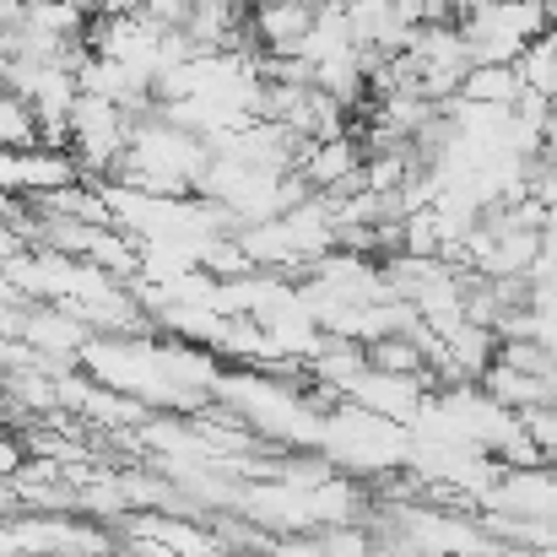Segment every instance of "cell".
Instances as JSON below:
<instances>
[{"mask_svg": "<svg viewBox=\"0 0 557 557\" xmlns=\"http://www.w3.org/2000/svg\"><path fill=\"white\" fill-rule=\"evenodd\" d=\"M27 147H38V120L11 87H0V152H27Z\"/></svg>", "mask_w": 557, "mask_h": 557, "instance_id": "obj_3", "label": "cell"}, {"mask_svg": "<svg viewBox=\"0 0 557 557\" xmlns=\"http://www.w3.org/2000/svg\"><path fill=\"white\" fill-rule=\"evenodd\" d=\"M358 163H363V147L352 136H331V141H314V152L304 158V174H309V185L320 195V189H331L336 180H347Z\"/></svg>", "mask_w": 557, "mask_h": 557, "instance_id": "obj_2", "label": "cell"}, {"mask_svg": "<svg viewBox=\"0 0 557 557\" xmlns=\"http://www.w3.org/2000/svg\"><path fill=\"white\" fill-rule=\"evenodd\" d=\"M22 460H27L22 438H16L11 428H0V476H16V471H22Z\"/></svg>", "mask_w": 557, "mask_h": 557, "instance_id": "obj_4", "label": "cell"}, {"mask_svg": "<svg viewBox=\"0 0 557 557\" xmlns=\"http://www.w3.org/2000/svg\"><path fill=\"white\" fill-rule=\"evenodd\" d=\"M520 92H525V87H520V71H515V65H471L455 98H466V103H476V109H515Z\"/></svg>", "mask_w": 557, "mask_h": 557, "instance_id": "obj_1", "label": "cell"}, {"mask_svg": "<svg viewBox=\"0 0 557 557\" xmlns=\"http://www.w3.org/2000/svg\"><path fill=\"white\" fill-rule=\"evenodd\" d=\"M22 5H49V0H22Z\"/></svg>", "mask_w": 557, "mask_h": 557, "instance_id": "obj_5", "label": "cell"}, {"mask_svg": "<svg viewBox=\"0 0 557 557\" xmlns=\"http://www.w3.org/2000/svg\"><path fill=\"white\" fill-rule=\"evenodd\" d=\"M547 406H553V411H557V395H553V400H547Z\"/></svg>", "mask_w": 557, "mask_h": 557, "instance_id": "obj_6", "label": "cell"}]
</instances>
